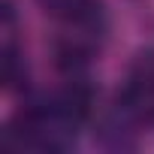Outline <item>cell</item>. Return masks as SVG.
I'll list each match as a JSON object with an SVG mask.
<instances>
[]
</instances>
